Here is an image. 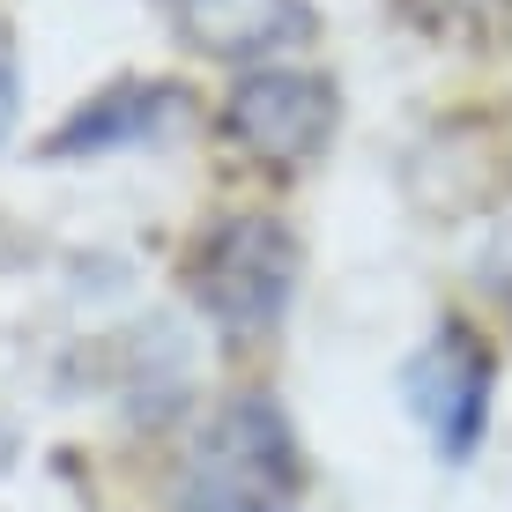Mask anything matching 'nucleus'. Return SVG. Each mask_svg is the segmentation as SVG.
<instances>
[{
	"label": "nucleus",
	"instance_id": "f257e3e1",
	"mask_svg": "<svg viewBox=\"0 0 512 512\" xmlns=\"http://www.w3.org/2000/svg\"><path fill=\"white\" fill-rule=\"evenodd\" d=\"M297 498H305V461L268 394L223 401L216 423L193 431L171 483V512H297Z\"/></svg>",
	"mask_w": 512,
	"mask_h": 512
},
{
	"label": "nucleus",
	"instance_id": "f03ea898",
	"mask_svg": "<svg viewBox=\"0 0 512 512\" xmlns=\"http://www.w3.org/2000/svg\"><path fill=\"white\" fill-rule=\"evenodd\" d=\"M193 305L231 334H268L297 297V238L275 216H223L208 223L186 268Z\"/></svg>",
	"mask_w": 512,
	"mask_h": 512
},
{
	"label": "nucleus",
	"instance_id": "7ed1b4c3",
	"mask_svg": "<svg viewBox=\"0 0 512 512\" xmlns=\"http://www.w3.org/2000/svg\"><path fill=\"white\" fill-rule=\"evenodd\" d=\"M498 357L468 320H438L431 342L401 364V409L423 423V438L438 446V461H475L490 431V379Z\"/></svg>",
	"mask_w": 512,
	"mask_h": 512
},
{
	"label": "nucleus",
	"instance_id": "20e7f679",
	"mask_svg": "<svg viewBox=\"0 0 512 512\" xmlns=\"http://www.w3.org/2000/svg\"><path fill=\"white\" fill-rule=\"evenodd\" d=\"M334 119H342V97H334L327 75L312 67H245L231 82V104H223V127L245 156L275 171H297L334 141Z\"/></svg>",
	"mask_w": 512,
	"mask_h": 512
},
{
	"label": "nucleus",
	"instance_id": "39448f33",
	"mask_svg": "<svg viewBox=\"0 0 512 512\" xmlns=\"http://www.w3.org/2000/svg\"><path fill=\"white\" fill-rule=\"evenodd\" d=\"M171 127H186V90L156 75H127L112 90H97L45 141V156H104V149H156Z\"/></svg>",
	"mask_w": 512,
	"mask_h": 512
},
{
	"label": "nucleus",
	"instance_id": "423d86ee",
	"mask_svg": "<svg viewBox=\"0 0 512 512\" xmlns=\"http://www.w3.org/2000/svg\"><path fill=\"white\" fill-rule=\"evenodd\" d=\"M179 30L208 60H268L312 38L305 0H179Z\"/></svg>",
	"mask_w": 512,
	"mask_h": 512
},
{
	"label": "nucleus",
	"instance_id": "0eeeda50",
	"mask_svg": "<svg viewBox=\"0 0 512 512\" xmlns=\"http://www.w3.org/2000/svg\"><path fill=\"white\" fill-rule=\"evenodd\" d=\"M15 112H23V67H15V38L0 23V141L15 134Z\"/></svg>",
	"mask_w": 512,
	"mask_h": 512
},
{
	"label": "nucleus",
	"instance_id": "6e6552de",
	"mask_svg": "<svg viewBox=\"0 0 512 512\" xmlns=\"http://www.w3.org/2000/svg\"><path fill=\"white\" fill-rule=\"evenodd\" d=\"M438 8H453V15H483V0H438Z\"/></svg>",
	"mask_w": 512,
	"mask_h": 512
},
{
	"label": "nucleus",
	"instance_id": "1a4fd4ad",
	"mask_svg": "<svg viewBox=\"0 0 512 512\" xmlns=\"http://www.w3.org/2000/svg\"><path fill=\"white\" fill-rule=\"evenodd\" d=\"M8 461H15V438H8V431H0V468H8Z\"/></svg>",
	"mask_w": 512,
	"mask_h": 512
}]
</instances>
